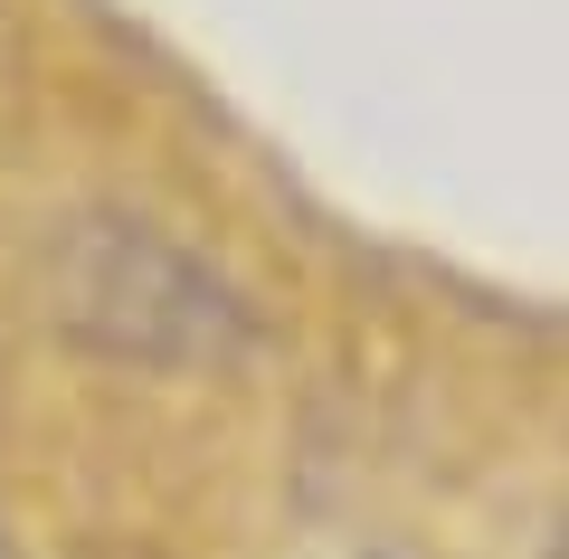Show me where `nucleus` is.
Segmentation results:
<instances>
[{"instance_id":"1","label":"nucleus","mask_w":569,"mask_h":559,"mask_svg":"<svg viewBox=\"0 0 569 559\" xmlns=\"http://www.w3.org/2000/svg\"><path fill=\"white\" fill-rule=\"evenodd\" d=\"M550 559H569V540H560V550H550Z\"/></svg>"}]
</instances>
